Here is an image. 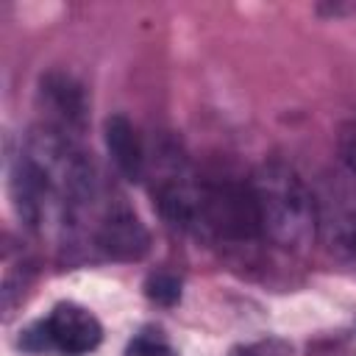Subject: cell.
Wrapping results in <instances>:
<instances>
[{"mask_svg": "<svg viewBox=\"0 0 356 356\" xmlns=\"http://www.w3.org/2000/svg\"><path fill=\"white\" fill-rule=\"evenodd\" d=\"M250 192L259 211L261 236L286 250H303L317 236V203L303 178L284 161H264L253 178Z\"/></svg>", "mask_w": 356, "mask_h": 356, "instance_id": "1", "label": "cell"}, {"mask_svg": "<svg viewBox=\"0 0 356 356\" xmlns=\"http://www.w3.org/2000/svg\"><path fill=\"white\" fill-rule=\"evenodd\" d=\"M197 234L228 239V242H248L261 236L250 184H234V181L200 184Z\"/></svg>", "mask_w": 356, "mask_h": 356, "instance_id": "2", "label": "cell"}, {"mask_svg": "<svg viewBox=\"0 0 356 356\" xmlns=\"http://www.w3.org/2000/svg\"><path fill=\"white\" fill-rule=\"evenodd\" d=\"M317 236L345 261H356V192L339 181H325L314 192Z\"/></svg>", "mask_w": 356, "mask_h": 356, "instance_id": "3", "label": "cell"}, {"mask_svg": "<svg viewBox=\"0 0 356 356\" xmlns=\"http://www.w3.org/2000/svg\"><path fill=\"white\" fill-rule=\"evenodd\" d=\"M44 328H47L50 345H56L67 356L89 353L103 339V328H100L97 317L78 303H58L50 312Z\"/></svg>", "mask_w": 356, "mask_h": 356, "instance_id": "4", "label": "cell"}, {"mask_svg": "<svg viewBox=\"0 0 356 356\" xmlns=\"http://www.w3.org/2000/svg\"><path fill=\"white\" fill-rule=\"evenodd\" d=\"M97 245L108 259L139 261L150 248V234L145 222L125 206L108 209L97 225Z\"/></svg>", "mask_w": 356, "mask_h": 356, "instance_id": "5", "label": "cell"}, {"mask_svg": "<svg viewBox=\"0 0 356 356\" xmlns=\"http://www.w3.org/2000/svg\"><path fill=\"white\" fill-rule=\"evenodd\" d=\"M106 147H108L114 167L128 181H139L145 175V150H142L136 128L131 125L125 114H111L106 120Z\"/></svg>", "mask_w": 356, "mask_h": 356, "instance_id": "6", "label": "cell"}, {"mask_svg": "<svg viewBox=\"0 0 356 356\" xmlns=\"http://www.w3.org/2000/svg\"><path fill=\"white\" fill-rule=\"evenodd\" d=\"M42 89L50 97L53 108L61 114V120H67V122L70 120H81V114H83V95H81V89L70 78L47 75V81H42Z\"/></svg>", "mask_w": 356, "mask_h": 356, "instance_id": "7", "label": "cell"}, {"mask_svg": "<svg viewBox=\"0 0 356 356\" xmlns=\"http://www.w3.org/2000/svg\"><path fill=\"white\" fill-rule=\"evenodd\" d=\"M145 295L159 306H172L181 298V281L172 273H164V270L150 273L147 281H145Z\"/></svg>", "mask_w": 356, "mask_h": 356, "instance_id": "8", "label": "cell"}, {"mask_svg": "<svg viewBox=\"0 0 356 356\" xmlns=\"http://www.w3.org/2000/svg\"><path fill=\"white\" fill-rule=\"evenodd\" d=\"M125 356H167V345H164L159 337L139 334V337H136V339L128 345Z\"/></svg>", "mask_w": 356, "mask_h": 356, "instance_id": "9", "label": "cell"}, {"mask_svg": "<svg viewBox=\"0 0 356 356\" xmlns=\"http://www.w3.org/2000/svg\"><path fill=\"white\" fill-rule=\"evenodd\" d=\"M342 159L350 167V172L356 175V131H350V134L342 136Z\"/></svg>", "mask_w": 356, "mask_h": 356, "instance_id": "10", "label": "cell"}]
</instances>
